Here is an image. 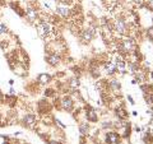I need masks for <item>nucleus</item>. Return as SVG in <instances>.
I'll return each instance as SVG.
<instances>
[{
	"instance_id": "6e6552de",
	"label": "nucleus",
	"mask_w": 153,
	"mask_h": 144,
	"mask_svg": "<svg viewBox=\"0 0 153 144\" xmlns=\"http://www.w3.org/2000/svg\"><path fill=\"white\" fill-rule=\"evenodd\" d=\"M105 70H106V73L108 75H112V74H115V71H116V66L112 63H106L105 64Z\"/></svg>"
},
{
	"instance_id": "ddd939ff",
	"label": "nucleus",
	"mask_w": 153,
	"mask_h": 144,
	"mask_svg": "<svg viewBox=\"0 0 153 144\" xmlns=\"http://www.w3.org/2000/svg\"><path fill=\"white\" fill-rule=\"evenodd\" d=\"M50 79H51V78H50L49 74H41L40 76H38V82H40V83H42V84L49 83Z\"/></svg>"
},
{
	"instance_id": "423d86ee",
	"label": "nucleus",
	"mask_w": 153,
	"mask_h": 144,
	"mask_svg": "<svg viewBox=\"0 0 153 144\" xmlns=\"http://www.w3.org/2000/svg\"><path fill=\"white\" fill-rule=\"evenodd\" d=\"M56 12H57V14H60V16L64 17V18L69 17V14H70V10L64 5H57L56 7Z\"/></svg>"
},
{
	"instance_id": "4be33fe9",
	"label": "nucleus",
	"mask_w": 153,
	"mask_h": 144,
	"mask_svg": "<svg viewBox=\"0 0 153 144\" xmlns=\"http://www.w3.org/2000/svg\"><path fill=\"white\" fill-rule=\"evenodd\" d=\"M134 3H135L137 4V5H142V4H143V0H134Z\"/></svg>"
},
{
	"instance_id": "4468645a",
	"label": "nucleus",
	"mask_w": 153,
	"mask_h": 144,
	"mask_svg": "<svg viewBox=\"0 0 153 144\" xmlns=\"http://www.w3.org/2000/svg\"><path fill=\"white\" fill-rule=\"evenodd\" d=\"M87 119L91 120V121H96V120H97V112H94L93 110H91L89 112H87Z\"/></svg>"
},
{
	"instance_id": "20e7f679",
	"label": "nucleus",
	"mask_w": 153,
	"mask_h": 144,
	"mask_svg": "<svg viewBox=\"0 0 153 144\" xmlns=\"http://www.w3.org/2000/svg\"><path fill=\"white\" fill-rule=\"evenodd\" d=\"M134 40L133 38H124L123 40V44H121V50L125 51V52H130L134 49Z\"/></svg>"
},
{
	"instance_id": "aec40b11",
	"label": "nucleus",
	"mask_w": 153,
	"mask_h": 144,
	"mask_svg": "<svg viewBox=\"0 0 153 144\" xmlns=\"http://www.w3.org/2000/svg\"><path fill=\"white\" fill-rule=\"evenodd\" d=\"M117 114H119V116H120V117H125L126 116V114H125V111H124V110H119V111H117Z\"/></svg>"
},
{
	"instance_id": "7ed1b4c3",
	"label": "nucleus",
	"mask_w": 153,
	"mask_h": 144,
	"mask_svg": "<svg viewBox=\"0 0 153 144\" xmlns=\"http://www.w3.org/2000/svg\"><path fill=\"white\" fill-rule=\"evenodd\" d=\"M115 31H116L119 35H125L128 32V26L124 19H116V21H115Z\"/></svg>"
},
{
	"instance_id": "9b49d317",
	"label": "nucleus",
	"mask_w": 153,
	"mask_h": 144,
	"mask_svg": "<svg viewBox=\"0 0 153 144\" xmlns=\"http://www.w3.org/2000/svg\"><path fill=\"white\" fill-rule=\"evenodd\" d=\"M23 121H25L26 125L32 126L33 124H35V121H36V117L33 116V115H27V116H26L25 119H23Z\"/></svg>"
},
{
	"instance_id": "5701e85b",
	"label": "nucleus",
	"mask_w": 153,
	"mask_h": 144,
	"mask_svg": "<svg viewBox=\"0 0 153 144\" xmlns=\"http://www.w3.org/2000/svg\"><path fill=\"white\" fill-rule=\"evenodd\" d=\"M50 144H60L59 142H50Z\"/></svg>"
},
{
	"instance_id": "f257e3e1",
	"label": "nucleus",
	"mask_w": 153,
	"mask_h": 144,
	"mask_svg": "<svg viewBox=\"0 0 153 144\" xmlns=\"http://www.w3.org/2000/svg\"><path fill=\"white\" fill-rule=\"evenodd\" d=\"M52 31H54V28L47 22H41L40 24H37V33H38V36L42 38L49 37L52 33Z\"/></svg>"
},
{
	"instance_id": "2eb2a0df",
	"label": "nucleus",
	"mask_w": 153,
	"mask_h": 144,
	"mask_svg": "<svg viewBox=\"0 0 153 144\" xmlns=\"http://www.w3.org/2000/svg\"><path fill=\"white\" fill-rule=\"evenodd\" d=\"M111 87H112L114 91H119V89H120V83L116 82V80H112L111 82Z\"/></svg>"
},
{
	"instance_id": "f3484780",
	"label": "nucleus",
	"mask_w": 153,
	"mask_h": 144,
	"mask_svg": "<svg viewBox=\"0 0 153 144\" xmlns=\"http://www.w3.org/2000/svg\"><path fill=\"white\" fill-rule=\"evenodd\" d=\"M79 129H80V133H82V134H87V131H88V126H87V124H82Z\"/></svg>"
},
{
	"instance_id": "f8f14e48",
	"label": "nucleus",
	"mask_w": 153,
	"mask_h": 144,
	"mask_svg": "<svg viewBox=\"0 0 153 144\" xmlns=\"http://www.w3.org/2000/svg\"><path fill=\"white\" fill-rule=\"evenodd\" d=\"M61 105H63V107L65 110H68V111H70L71 107H73V102H71L70 98H64L63 102H61Z\"/></svg>"
},
{
	"instance_id": "f03ea898",
	"label": "nucleus",
	"mask_w": 153,
	"mask_h": 144,
	"mask_svg": "<svg viewBox=\"0 0 153 144\" xmlns=\"http://www.w3.org/2000/svg\"><path fill=\"white\" fill-rule=\"evenodd\" d=\"M111 63L116 66V69L119 71H121V73H125V61H124L123 59V56L120 54H114L112 55V60H111Z\"/></svg>"
},
{
	"instance_id": "0eeeda50",
	"label": "nucleus",
	"mask_w": 153,
	"mask_h": 144,
	"mask_svg": "<svg viewBox=\"0 0 153 144\" xmlns=\"http://www.w3.org/2000/svg\"><path fill=\"white\" fill-rule=\"evenodd\" d=\"M106 140L110 144H115L119 142V137H117V134H115V133H108L106 135Z\"/></svg>"
},
{
	"instance_id": "9d476101",
	"label": "nucleus",
	"mask_w": 153,
	"mask_h": 144,
	"mask_svg": "<svg viewBox=\"0 0 153 144\" xmlns=\"http://www.w3.org/2000/svg\"><path fill=\"white\" fill-rule=\"evenodd\" d=\"M60 61V57L56 56V55H50L47 56V63H49L50 65H57Z\"/></svg>"
},
{
	"instance_id": "6ab92c4d",
	"label": "nucleus",
	"mask_w": 153,
	"mask_h": 144,
	"mask_svg": "<svg viewBox=\"0 0 153 144\" xmlns=\"http://www.w3.org/2000/svg\"><path fill=\"white\" fill-rule=\"evenodd\" d=\"M5 31H7V27L4 26L3 23H0V35H3V33L5 32Z\"/></svg>"
},
{
	"instance_id": "1a4fd4ad",
	"label": "nucleus",
	"mask_w": 153,
	"mask_h": 144,
	"mask_svg": "<svg viewBox=\"0 0 153 144\" xmlns=\"http://www.w3.org/2000/svg\"><path fill=\"white\" fill-rule=\"evenodd\" d=\"M92 37H93V31L91 30H87V31H84L83 32V36H82V38H83V41L84 42H89L91 40H92Z\"/></svg>"
},
{
	"instance_id": "dca6fc26",
	"label": "nucleus",
	"mask_w": 153,
	"mask_h": 144,
	"mask_svg": "<svg viewBox=\"0 0 153 144\" xmlns=\"http://www.w3.org/2000/svg\"><path fill=\"white\" fill-rule=\"evenodd\" d=\"M70 85H71L73 88H78V87H79V80H78V79H71V80H70Z\"/></svg>"
},
{
	"instance_id": "39448f33",
	"label": "nucleus",
	"mask_w": 153,
	"mask_h": 144,
	"mask_svg": "<svg viewBox=\"0 0 153 144\" xmlns=\"http://www.w3.org/2000/svg\"><path fill=\"white\" fill-rule=\"evenodd\" d=\"M26 16L28 18V21L30 22H36L37 21V12H36V9H33V8H28L27 10H26Z\"/></svg>"
},
{
	"instance_id": "412c9836",
	"label": "nucleus",
	"mask_w": 153,
	"mask_h": 144,
	"mask_svg": "<svg viewBox=\"0 0 153 144\" xmlns=\"http://www.w3.org/2000/svg\"><path fill=\"white\" fill-rule=\"evenodd\" d=\"M148 8L153 10V0H148Z\"/></svg>"
},
{
	"instance_id": "a211bd4d",
	"label": "nucleus",
	"mask_w": 153,
	"mask_h": 144,
	"mask_svg": "<svg viewBox=\"0 0 153 144\" xmlns=\"http://www.w3.org/2000/svg\"><path fill=\"white\" fill-rule=\"evenodd\" d=\"M8 143H9V139L7 137L0 135V144H8Z\"/></svg>"
}]
</instances>
